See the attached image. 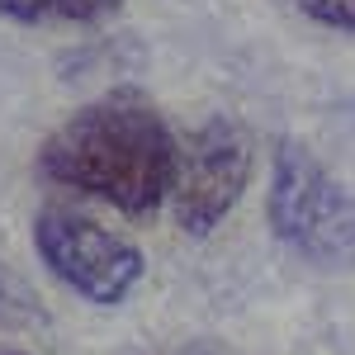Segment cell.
Here are the masks:
<instances>
[{
  "label": "cell",
  "instance_id": "7",
  "mask_svg": "<svg viewBox=\"0 0 355 355\" xmlns=\"http://www.w3.org/2000/svg\"><path fill=\"white\" fill-rule=\"evenodd\" d=\"M0 355H28V351H10V346H0Z\"/></svg>",
  "mask_w": 355,
  "mask_h": 355
},
{
  "label": "cell",
  "instance_id": "4",
  "mask_svg": "<svg viewBox=\"0 0 355 355\" xmlns=\"http://www.w3.org/2000/svg\"><path fill=\"white\" fill-rule=\"evenodd\" d=\"M251 185V137L232 119H209L180 142L171 214L185 237H209Z\"/></svg>",
  "mask_w": 355,
  "mask_h": 355
},
{
  "label": "cell",
  "instance_id": "5",
  "mask_svg": "<svg viewBox=\"0 0 355 355\" xmlns=\"http://www.w3.org/2000/svg\"><path fill=\"white\" fill-rule=\"evenodd\" d=\"M123 10V0H0V19L19 24H100Z\"/></svg>",
  "mask_w": 355,
  "mask_h": 355
},
{
  "label": "cell",
  "instance_id": "1",
  "mask_svg": "<svg viewBox=\"0 0 355 355\" xmlns=\"http://www.w3.org/2000/svg\"><path fill=\"white\" fill-rule=\"evenodd\" d=\"M180 137L137 90H110L62 119L38 147V175L105 199L128 218H152L175 190Z\"/></svg>",
  "mask_w": 355,
  "mask_h": 355
},
{
  "label": "cell",
  "instance_id": "2",
  "mask_svg": "<svg viewBox=\"0 0 355 355\" xmlns=\"http://www.w3.org/2000/svg\"><path fill=\"white\" fill-rule=\"evenodd\" d=\"M270 227L289 251L318 266L355 261V194L294 137L275 147Z\"/></svg>",
  "mask_w": 355,
  "mask_h": 355
},
{
  "label": "cell",
  "instance_id": "6",
  "mask_svg": "<svg viewBox=\"0 0 355 355\" xmlns=\"http://www.w3.org/2000/svg\"><path fill=\"white\" fill-rule=\"evenodd\" d=\"M294 5H299L308 19H318V24L355 33V0H294Z\"/></svg>",
  "mask_w": 355,
  "mask_h": 355
},
{
  "label": "cell",
  "instance_id": "3",
  "mask_svg": "<svg viewBox=\"0 0 355 355\" xmlns=\"http://www.w3.org/2000/svg\"><path fill=\"white\" fill-rule=\"evenodd\" d=\"M33 246H38L43 266L95 308L123 303L128 289L147 275V256L137 242L110 232L105 223L85 218V214H67V209H43L33 218Z\"/></svg>",
  "mask_w": 355,
  "mask_h": 355
}]
</instances>
